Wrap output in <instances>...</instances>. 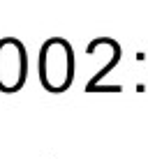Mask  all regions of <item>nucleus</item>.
Returning <instances> with one entry per match:
<instances>
[{"label":"nucleus","instance_id":"nucleus-1","mask_svg":"<svg viewBox=\"0 0 148 159\" xmlns=\"http://www.w3.org/2000/svg\"><path fill=\"white\" fill-rule=\"evenodd\" d=\"M23 79V51L19 42L0 44V85L12 90Z\"/></svg>","mask_w":148,"mask_h":159}]
</instances>
